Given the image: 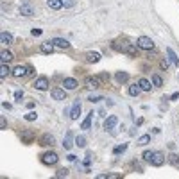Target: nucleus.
Here are the masks:
<instances>
[{"label": "nucleus", "instance_id": "obj_1", "mask_svg": "<svg viewBox=\"0 0 179 179\" xmlns=\"http://www.w3.org/2000/svg\"><path fill=\"white\" fill-rule=\"evenodd\" d=\"M143 160L149 161L152 167H161V165L165 163V156L160 150H145L143 152Z\"/></svg>", "mask_w": 179, "mask_h": 179}, {"label": "nucleus", "instance_id": "obj_2", "mask_svg": "<svg viewBox=\"0 0 179 179\" xmlns=\"http://www.w3.org/2000/svg\"><path fill=\"white\" fill-rule=\"evenodd\" d=\"M113 49L115 50H120V52H125V54H129V56H138V52H136V49L132 47V43H129V41H116V43H113Z\"/></svg>", "mask_w": 179, "mask_h": 179}, {"label": "nucleus", "instance_id": "obj_3", "mask_svg": "<svg viewBox=\"0 0 179 179\" xmlns=\"http://www.w3.org/2000/svg\"><path fill=\"white\" fill-rule=\"evenodd\" d=\"M136 45L140 49H143V50H150V49H154V41H152L150 38H147V36H140L136 39Z\"/></svg>", "mask_w": 179, "mask_h": 179}, {"label": "nucleus", "instance_id": "obj_4", "mask_svg": "<svg viewBox=\"0 0 179 179\" xmlns=\"http://www.w3.org/2000/svg\"><path fill=\"white\" fill-rule=\"evenodd\" d=\"M57 161H59V156L56 152H45L41 156V163H45V165H56Z\"/></svg>", "mask_w": 179, "mask_h": 179}, {"label": "nucleus", "instance_id": "obj_5", "mask_svg": "<svg viewBox=\"0 0 179 179\" xmlns=\"http://www.w3.org/2000/svg\"><path fill=\"white\" fill-rule=\"evenodd\" d=\"M32 86H34L36 90H39V91H45V90L49 88V79L45 77V75H41V77H38V79H36Z\"/></svg>", "mask_w": 179, "mask_h": 179}, {"label": "nucleus", "instance_id": "obj_6", "mask_svg": "<svg viewBox=\"0 0 179 179\" xmlns=\"http://www.w3.org/2000/svg\"><path fill=\"white\" fill-rule=\"evenodd\" d=\"M86 88H90V90H97V88H100V81H98V77H86Z\"/></svg>", "mask_w": 179, "mask_h": 179}, {"label": "nucleus", "instance_id": "obj_7", "mask_svg": "<svg viewBox=\"0 0 179 179\" xmlns=\"http://www.w3.org/2000/svg\"><path fill=\"white\" fill-rule=\"evenodd\" d=\"M79 115H81V102H79V98L74 102V106H72V109H70V118L72 120H77Z\"/></svg>", "mask_w": 179, "mask_h": 179}, {"label": "nucleus", "instance_id": "obj_8", "mask_svg": "<svg viewBox=\"0 0 179 179\" xmlns=\"http://www.w3.org/2000/svg\"><path fill=\"white\" fill-rule=\"evenodd\" d=\"M118 124V118L115 116V115H111V116H108L104 120V129L106 131H111V129H115V125Z\"/></svg>", "mask_w": 179, "mask_h": 179}, {"label": "nucleus", "instance_id": "obj_9", "mask_svg": "<svg viewBox=\"0 0 179 179\" xmlns=\"http://www.w3.org/2000/svg\"><path fill=\"white\" fill-rule=\"evenodd\" d=\"M54 143H56L54 134H43L41 140H39V145H45V147H52Z\"/></svg>", "mask_w": 179, "mask_h": 179}, {"label": "nucleus", "instance_id": "obj_10", "mask_svg": "<svg viewBox=\"0 0 179 179\" xmlns=\"http://www.w3.org/2000/svg\"><path fill=\"white\" fill-rule=\"evenodd\" d=\"M50 95H52V98H56V100H66V93L61 88H54L50 91Z\"/></svg>", "mask_w": 179, "mask_h": 179}, {"label": "nucleus", "instance_id": "obj_11", "mask_svg": "<svg viewBox=\"0 0 179 179\" xmlns=\"http://www.w3.org/2000/svg\"><path fill=\"white\" fill-rule=\"evenodd\" d=\"M11 74L15 75V77H23L25 74H29V68H27V66H22V65H18L16 68L11 72Z\"/></svg>", "mask_w": 179, "mask_h": 179}, {"label": "nucleus", "instance_id": "obj_12", "mask_svg": "<svg viewBox=\"0 0 179 179\" xmlns=\"http://www.w3.org/2000/svg\"><path fill=\"white\" fill-rule=\"evenodd\" d=\"M54 47H56V45L52 43V41H45V43H41L39 50H41L43 54H52V52H54Z\"/></svg>", "mask_w": 179, "mask_h": 179}, {"label": "nucleus", "instance_id": "obj_13", "mask_svg": "<svg viewBox=\"0 0 179 179\" xmlns=\"http://www.w3.org/2000/svg\"><path fill=\"white\" fill-rule=\"evenodd\" d=\"M93 111H90V113H88V116H86L84 118V120H83V124H81V129H84V131H88L90 127H91V120H93Z\"/></svg>", "mask_w": 179, "mask_h": 179}, {"label": "nucleus", "instance_id": "obj_14", "mask_svg": "<svg viewBox=\"0 0 179 179\" xmlns=\"http://www.w3.org/2000/svg\"><path fill=\"white\" fill-rule=\"evenodd\" d=\"M72 138H74V132L68 131V132H66V136H65V140H63V147H65L66 150H70L72 145H74V143H72Z\"/></svg>", "mask_w": 179, "mask_h": 179}, {"label": "nucleus", "instance_id": "obj_15", "mask_svg": "<svg viewBox=\"0 0 179 179\" xmlns=\"http://www.w3.org/2000/svg\"><path fill=\"white\" fill-rule=\"evenodd\" d=\"M20 15H23V16H34V9H32L31 5L23 4V5H20Z\"/></svg>", "mask_w": 179, "mask_h": 179}, {"label": "nucleus", "instance_id": "obj_16", "mask_svg": "<svg viewBox=\"0 0 179 179\" xmlns=\"http://www.w3.org/2000/svg\"><path fill=\"white\" fill-rule=\"evenodd\" d=\"M63 86H65L66 90H75L77 88V81H75L74 77H66L65 83H63Z\"/></svg>", "mask_w": 179, "mask_h": 179}, {"label": "nucleus", "instance_id": "obj_17", "mask_svg": "<svg viewBox=\"0 0 179 179\" xmlns=\"http://www.w3.org/2000/svg\"><path fill=\"white\" fill-rule=\"evenodd\" d=\"M52 43H54L56 47H59V49H68L70 47V43L66 41V39H63V38H54V39H52Z\"/></svg>", "mask_w": 179, "mask_h": 179}, {"label": "nucleus", "instance_id": "obj_18", "mask_svg": "<svg viewBox=\"0 0 179 179\" xmlns=\"http://www.w3.org/2000/svg\"><path fill=\"white\" fill-rule=\"evenodd\" d=\"M86 61L88 63H98L100 61V54H98V52H88V54H86Z\"/></svg>", "mask_w": 179, "mask_h": 179}, {"label": "nucleus", "instance_id": "obj_19", "mask_svg": "<svg viewBox=\"0 0 179 179\" xmlns=\"http://www.w3.org/2000/svg\"><path fill=\"white\" fill-rule=\"evenodd\" d=\"M47 5H49V7L50 9H61L63 7V0H47Z\"/></svg>", "mask_w": 179, "mask_h": 179}, {"label": "nucleus", "instance_id": "obj_20", "mask_svg": "<svg viewBox=\"0 0 179 179\" xmlns=\"http://www.w3.org/2000/svg\"><path fill=\"white\" fill-rule=\"evenodd\" d=\"M167 54H168V59H170V63H172V65H176V66H179V59H177V56H176V52L172 50L170 47L167 49Z\"/></svg>", "mask_w": 179, "mask_h": 179}, {"label": "nucleus", "instance_id": "obj_21", "mask_svg": "<svg viewBox=\"0 0 179 179\" xmlns=\"http://www.w3.org/2000/svg\"><path fill=\"white\" fill-rule=\"evenodd\" d=\"M0 39H2L4 45H11L13 43V34H9V32H2V34H0Z\"/></svg>", "mask_w": 179, "mask_h": 179}, {"label": "nucleus", "instance_id": "obj_22", "mask_svg": "<svg viewBox=\"0 0 179 179\" xmlns=\"http://www.w3.org/2000/svg\"><path fill=\"white\" fill-rule=\"evenodd\" d=\"M138 86H140V88L143 90V91H150V81H147V79H140V81H138Z\"/></svg>", "mask_w": 179, "mask_h": 179}, {"label": "nucleus", "instance_id": "obj_23", "mask_svg": "<svg viewBox=\"0 0 179 179\" xmlns=\"http://www.w3.org/2000/svg\"><path fill=\"white\" fill-rule=\"evenodd\" d=\"M115 79H116V83H125L129 79V74H127V72H116Z\"/></svg>", "mask_w": 179, "mask_h": 179}, {"label": "nucleus", "instance_id": "obj_24", "mask_svg": "<svg viewBox=\"0 0 179 179\" xmlns=\"http://www.w3.org/2000/svg\"><path fill=\"white\" fill-rule=\"evenodd\" d=\"M140 91H142V88L138 84H132V86H129V95H132V97H138L140 95Z\"/></svg>", "mask_w": 179, "mask_h": 179}, {"label": "nucleus", "instance_id": "obj_25", "mask_svg": "<svg viewBox=\"0 0 179 179\" xmlns=\"http://www.w3.org/2000/svg\"><path fill=\"white\" fill-rule=\"evenodd\" d=\"M0 59H2V63H9L11 59H13V54H11L9 50H4L2 54H0Z\"/></svg>", "mask_w": 179, "mask_h": 179}, {"label": "nucleus", "instance_id": "obj_26", "mask_svg": "<svg viewBox=\"0 0 179 179\" xmlns=\"http://www.w3.org/2000/svg\"><path fill=\"white\" fill-rule=\"evenodd\" d=\"M167 160H168V163H170V165H174V167H179V156H177V154H174V152H172V154L167 158Z\"/></svg>", "mask_w": 179, "mask_h": 179}, {"label": "nucleus", "instance_id": "obj_27", "mask_svg": "<svg viewBox=\"0 0 179 179\" xmlns=\"http://www.w3.org/2000/svg\"><path fill=\"white\" fill-rule=\"evenodd\" d=\"M9 72H11V70L7 68V65H5V63H2V68H0V79H5Z\"/></svg>", "mask_w": 179, "mask_h": 179}, {"label": "nucleus", "instance_id": "obj_28", "mask_svg": "<svg viewBox=\"0 0 179 179\" xmlns=\"http://www.w3.org/2000/svg\"><path fill=\"white\" fill-rule=\"evenodd\" d=\"M68 174H70L68 168H59V170L56 172V177H57V179H61V177H68Z\"/></svg>", "mask_w": 179, "mask_h": 179}, {"label": "nucleus", "instance_id": "obj_29", "mask_svg": "<svg viewBox=\"0 0 179 179\" xmlns=\"http://www.w3.org/2000/svg\"><path fill=\"white\" fill-rule=\"evenodd\" d=\"M149 142H150V134H143L138 138V145H147Z\"/></svg>", "mask_w": 179, "mask_h": 179}, {"label": "nucleus", "instance_id": "obj_30", "mask_svg": "<svg viewBox=\"0 0 179 179\" xmlns=\"http://www.w3.org/2000/svg\"><path fill=\"white\" fill-rule=\"evenodd\" d=\"M152 86H163V79L160 75H152Z\"/></svg>", "mask_w": 179, "mask_h": 179}, {"label": "nucleus", "instance_id": "obj_31", "mask_svg": "<svg viewBox=\"0 0 179 179\" xmlns=\"http://www.w3.org/2000/svg\"><path fill=\"white\" fill-rule=\"evenodd\" d=\"M75 145L77 147H86V138L84 136H77L75 138Z\"/></svg>", "mask_w": 179, "mask_h": 179}, {"label": "nucleus", "instance_id": "obj_32", "mask_svg": "<svg viewBox=\"0 0 179 179\" xmlns=\"http://www.w3.org/2000/svg\"><path fill=\"white\" fill-rule=\"evenodd\" d=\"M38 118V115H36V111H29L27 115H25V120H29V122H32V120H36Z\"/></svg>", "mask_w": 179, "mask_h": 179}, {"label": "nucleus", "instance_id": "obj_33", "mask_svg": "<svg viewBox=\"0 0 179 179\" xmlns=\"http://www.w3.org/2000/svg\"><path fill=\"white\" fill-rule=\"evenodd\" d=\"M125 149H127V145L125 143H122V145H118V147H115V154H122V152H125Z\"/></svg>", "mask_w": 179, "mask_h": 179}, {"label": "nucleus", "instance_id": "obj_34", "mask_svg": "<svg viewBox=\"0 0 179 179\" xmlns=\"http://www.w3.org/2000/svg\"><path fill=\"white\" fill-rule=\"evenodd\" d=\"M88 100H90V102H98V100H104V98H102L100 95H90Z\"/></svg>", "mask_w": 179, "mask_h": 179}, {"label": "nucleus", "instance_id": "obj_35", "mask_svg": "<svg viewBox=\"0 0 179 179\" xmlns=\"http://www.w3.org/2000/svg\"><path fill=\"white\" fill-rule=\"evenodd\" d=\"M15 98H16L18 102H22V98H23V91H22V90H16V91H15Z\"/></svg>", "mask_w": 179, "mask_h": 179}, {"label": "nucleus", "instance_id": "obj_36", "mask_svg": "<svg viewBox=\"0 0 179 179\" xmlns=\"http://www.w3.org/2000/svg\"><path fill=\"white\" fill-rule=\"evenodd\" d=\"M63 5H65V7H74L75 0H63Z\"/></svg>", "mask_w": 179, "mask_h": 179}, {"label": "nucleus", "instance_id": "obj_37", "mask_svg": "<svg viewBox=\"0 0 179 179\" xmlns=\"http://www.w3.org/2000/svg\"><path fill=\"white\" fill-rule=\"evenodd\" d=\"M5 127H7V122H5V118L2 116V118H0V129L5 131Z\"/></svg>", "mask_w": 179, "mask_h": 179}, {"label": "nucleus", "instance_id": "obj_38", "mask_svg": "<svg viewBox=\"0 0 179 179\" xmlns=\"http://www.w3.org/2000/svg\"><path fill=\"white\" fill-rule=\"evenodd\" d=\"M31 34H32V36H39V34H41V29H32Z\"/></svg>", "mask_w": 179, "mask_h": 179}, {"label": "nucleus", "instance_id": "obj_39", "mask_svg": "<svg viewBox=\"0 0 179 179\" xmlns=\"http://www.w3.org/2000/svg\"><path fill=\"white\" fill-rule=\"evenodd\" d=\"M179 98V91H176V93H172V97H170V100H177Z\"/></svg>", "mask_w": 179, "mask_h": 179}, {"label": "nucleus", "instance_id": "obj_40", "mask_svg": "<svg viewBox=\"0 0 179 179\" xmlns=\"http://www.w3.org/2000/svg\"><path fill=\"white\" fill-rule=\"evenodd\" d=\"M161 66H163V68H165V70H167V66H168V63H167V59H165V61H161Z\"/></svg>", "mask_w": 179, "mask_h": 179}, {"label": "nucleus", "instance_id": "obj_41", "mask_svg": "<svg viewBox=\"0 0 179 179\" xmlns=\"http://www.w3.org/2000/svg\"><path fill=\"white\" fill-rule=\"evenodd\" d=\"M75 160H77V158H75L74 154H70V156H68V161H75Z\"/></svg>", "mask_w": 179, "mask_h": 179}, {"label": "nucleus", "instance_id": "obj_42", "mask_svg": "<svg viewBox=\"0 0 179 179\" xmlns=\"http://www.w3.org/2000/svg\"><path fill=\"white\" fill-rule=\"evenodd\" d=\"M2 106H4L5 109H11V104H7V102H2Z\"/></svg>", "mask_w": 179, "mask_h": 179}]
</instances>
